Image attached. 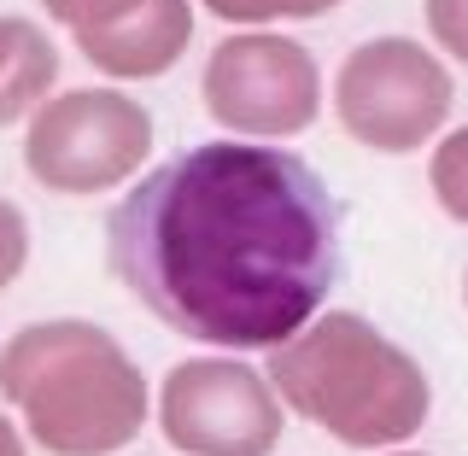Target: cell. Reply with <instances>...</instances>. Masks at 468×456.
<instances>
[{
    "mask_svg": "<svg viewBox=\"0 0 468 456\" xmlns=\"http://www.w3.org/2000/svg\"><path fill=\"white\" fill-rule=\"evenodd\" d=\"M58 82V48L48 41V29L18 12H0V129L29 123V111L48 100V88Z\"/></svg>",
    "mask_w": 468,
    "mask_h": 456,
    "instance_id": "cell-9",
    "label": "cell"
},
{
    "mask_svg": "<svg viewBox=\"0 0 468 456\" xmlns=\"http://www.w3.org/2000/svg\"><path fill=\"white\" fill-rule=\"evenodd\" d=\"M0 456H24V428L12 416H0Z\"/></svg>",
    "mask_w": 468,
    "mask_h": 456,
    "instance_id": "cell-15",
    "label": "cell"
},
{
    "mask_svg": "<svg viewBox=\"0 0 468 456\" xmlns=\"http://www.w3.org/2000/svg\"><path fill=\"white\" fill-rule=\"evenodd\" d=\"M205 12H217L223 24H275V18H322V12H334L340 0H199Z\"/></svg>",
    "mask_w": 468,
    "mask_h": 456,
    "instance_id": "cell-11",
    "label": "cell"
},
{
    "mask_svg": "<svg viewBox=\"0 0 468 456\" xmlns=\"http://www.w3.org/2000/svg\"><path fill=\"white\" fill-rule=\"evenodd\" d=\"M428 187H433L439 211L468 228V123L451 129V135H439L433 158H428Z\"/></svg>",
    "mask_w": 468,
    "mask_h": 456,
    "instance_id": "cell-10",
    "label": "cell"
},
{
    "mask_svg": "<svg viewBox=\"0 0 468 456\" xmlns=\"http://www.w3.org/2000/svg\"><path fill=\"white\" fill-rule=\"evenodd\" d=\"M282 398L270 375L229 357H187L165 375L158 433L182 456H270L282 445Z\"/></svg>",
    "mask_w": 468,
    "mask_h": 456,
    "instance_id": "cell-7",
    "label": "cell"
},
{
    "mask_svg": "<svg viewBox=\"0 0 468 456\" xmlns=\"http://www.w3.org/2000/svg\"><path fill=\"white\" fill-rule=\"evenodd\" d=\"M369 456H421V451H369Z\"/></svg>",
    "mask_w": 468,
    "mask_h": 456,
    "instance_id": "cell-16",
    "label": "cell"
},
{
    "mask_svg": "<svg viewBox=\"0 0 468 456\" xmlns=\"http://www.w3.org/2000/svg\"><path fill=\"white\" fill-rule=\"evenodd\" d=\"M463 304H468V275H463Z\"/></svg>",
    "mask_w": 468,
    "mask_h": 456,
    "instance_id": "cell-17",
    "label": "cell"
},
{
    "mask_svg": "<svg viewBox=\"0 0 468 456\" xmlns=\"http://www.w3.org/2000/svg\"><path fill=\"white\" fill-rule=\"evenodd\" d=\"M194 41V0H146L123 24L77 29V53L112 82H146L165 77Z\"/></svg>",
    "mask_w": 468,
    "mask_h": 456,
    "instance_id": "cell-8",
    "label": "cell"
},
{
    "mask_svg": "<svg viewBox=\"0 0 468 456\" xmlns=\"http://www.w3.org/2000/svg\"><path fill=\"white\" fill-rule=\"evenodd\" d=\"M48 6V18L53 24H65L70 36L77 29H106V24H123L129 12H141L146 0H41Z\"/></svg>",
    "mask_w": 468,
    "mask_h": 456,
    "instance_id": "cell-12",
    "label": "cell"
},
{
    "mask_svg": "<svg viewBox=\"0 0 468 456\" xmlns=\"http://www.w3.org/2000/svg\"><path fill=\"white\" fill-rule=\"evenodd\" d=\"M153 153V117L123 88H65L24 123V170L48 194H106Z\"/></svg>",
    "mask_w": 468,
    "mask_h": 456,
    "instance_id": "cell-4",
    "label": "cell"
},
{
    "mask_svg": "<svg viewBox=\"0 0 468 456\" xmlns=\"http://www.w3.org/2000/svg\"><path fill=\"white\" fill-rule=\"evenodd\" d=\"M457 82L433 48L410 36H375L346 53L334 77V117L369 153H416L451 117Z\"/></svg>",
    "mask_w": 468,
    "mask_h": 456,
    "instance_id": "cell-5",
    "label": "cell"
},
{
    "mask_svg": "<svg viewBox=\"0 0 468 456\" xmlns=\"http://www.w3.org/2000/svg\"><path fill=\"white\" fill-rule=\"evenodd\" d=\"M24 263H29V217L0 194V292L24 275Z\"/></svg>",
    "mask_w": 468,
    "mask_h": 456,
    "instance_id": "cell-13",
    "label": "cell"
},
{
    "mask_svg": "<svg viewBox=\"0 0 468 456\" xmlns=\"http://www.w3.org/2000/svg\"><path fill=\"white\" fill-rule=\"evenodd\" d=\"M199 94L217 129L275 146L287 135H304L322 117V70L304 41L275 36V29H246L211 48Z\"/></svg>",
    "mask_w": 468,
    "mask_h": 456,
    "instance_id": "cell-6",
    "label": "cell"
},
{
    "mask_svg": "<svg viewBox=\"0 0 468 456\" xmlns=\"http://www.w3.org/2000/svg\"><path fill=\"white\" fill-rule=\"evenodd\" d=\"M106 240L123 287L170 334L234 357L287 345L340 275L328 187L270 141H205L146 170Z\"/></svg>",
    "mask_w": 468,
    "mask_h": 456,
    "instance_id": "cell-1",
    "label": "cell"
},
{
    "mask_svg": "<svg viewBox=\"0 0 468 456\" xmlns=\"http://www.w3.org/2000/svg\"><path fill=\"white\" fill-rule=\"evenodd\" d=\"M263 375L292 416L351 451H399L433 409L421 363L357 311H316L287 345L270 351Z\"/></svg>",
    "mask_w": 468,
    "mask_h": 456,
    "instance_id": "cell-3",
    "label": "cell"
},
{
    "mask_svg": "<svg viewBox=\"0 0 468 456\" xmlns=\"http://www.w3.org/2000/svg\"><path fill=\"white\" fill-rule=\"evenodd\" d=\"M0 398L48 456H112L153 416V392L129 351L77 316L29 322L0 345Z\"/></svg>",
    "mask_w": 468,
    "mask_h": 456,
    "instance_id": "cell-2",
    "label": "cell"
},
{
    "mask_svg": "<svg viewBox=\"0 0 468 456\" xmlns=\"http://www.w3.org/2000/svg\"><path fill=\"white\" fill-rule=\"evenodd\" d=\"M428 36L457 65H468V0H428Z\"/></svg>",
    "mask_w": 468,
    "mask_h": 456,
    "instance_id": "cell-14",
    "label": "cell"
}]
</instances>
